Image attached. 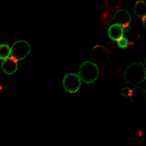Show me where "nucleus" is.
I'll list each match as a JSON object with an SVG mask.
<instances>
[{"label": "nucleus", "instance_id": "f3484780", "mask_svg": "<svg viewBox=\"0 0 146 146\" xmlns=\"http://www.w3.org/2000/svg\"><path fill=\"white\" fill-rule=\"evenodd\" d=\"M141 18V22L143 25L144 27L145 28V15L142 17Z\"/></svg>", "mask_w": 146, "mask_h": 146}, {"label": "nucleus", "instance_id": "39448f33", "mask_svg": "<svg viewBox=\"0 0 146 146\" xmlns=\"http://www.w3.org/2000/svg\"><path fill=\"white\" fill-rule=\"evenodd\" d=\"M113 20L115 23L121 26L124 32L128 33L131 29L130 23L131 16L129 13L125 9H118L113 14Z\"/></svg>", "mask_w": 146, "mask_h": 146}, {"label": "nucleus", "instance_id": "f257e3e1", "mask_svg": "<svg viewBox=\"0 0 146 146\" xmlns=\"http://www.w3.org/2000/svg\"><path fill=\"white\" fill-rule=\"evenodd\" d=\"M146 78V68L141 62H135L128 65L123 72V79L131 86H136L144 82Z\"/></svg>", "mask_w": 146, "mask_h": 146}, {"label": "nucleus", "instance_id": "4468645a", "mask_svg": "<svg viewBox=\"0 0 146 146\" xmlns=\"http://www.w3.org/2000/svg\"><path fill=\"white\" fill-rule=\"evenodd\" d=\"M117 46L120 48H126L128 46V40L123 36L120 38L117 41Z\"/></svg>", "mask_w": 146, "mask_h": 146}, {"label": "nucleus", "instance_id": "7ed1b4c3", "mask_svg": "<svg viewBox=\"0 0 146 146\" xmlns=\"http://www.w3.org/2000/svg\"><path fill=\"white\" fill-rule=\"evenodd\" d=\"M10 48V56L15 58L18 61H21L25 59L30 54L31 46L27 41L19 40L14 42Z\"/></svg>", "mask_w": 146, "mask_h": 146}, {"label": "nucleus", "instance_id": "ddd939ff", "mask_svg": "<svg viewBox=\"0 0 146 146\" xmlns=\"http://www.w3.org/2000/svg\"><path fill=\"white\" fill-rule=\"evenodd\" d=\"M100 18L104 25H109L113 21V15H112L110 11H106L102 13Z\"/></svg>", "mask_w": 146, "mask_h": 146}, {"label": "nucleus", "instance_id": "dca6fc26", "mask_svg": "<svg viewBox=\"0 0 146 146\" xmlns=\"http://www.w3.org/2000/svg\"><path fill=\"white\" fill-rule=\"evenodd\" d=\"M131 90H132L131 88L127 87H124L122 88L121 91V95L123 97H129L131 92Z\"/></svg>", "mask_w": 146, "mask_h": 146}, {"label": "nucleus", "instance_id": "423d86ee", "mask_svg": "<svg viewBox=\"0 0 146 146\" xmlns=\"http://www.w3.org/2000/svg\"><path fill=\"white\" fill-rule=\"evenodd\" d=\"M91 58L97 64H103L107 62L109 58L108 52L103 46L95 45L91 50Z\"/></svg>", "mask_w": 146, "mask_h": 146}, {"label": "nucleus", "instance_id": "1a4fd4ad", "mask_svg": "<svg viewBox=\"0 0 146 146\" xmlns=\"http://www.w3.org/2000/svg\"><path fill=\"white\" fill-rule=\"evenodd\" d=\"M124 30L121 26L117 23H114L110 26L108 30L109 38L113 41L116 42L120 38L124 35Z\"/></svg>", "mask_w": 146, "mask_h": 146}, {"label": "nucleus", "instance_id": "2eb2a0df", "mask_svg": "<svg viewBox=\"0 0 146 146\" xmlns=\"http://www.w3.org/2000/svg\"><path fill=\"white\" fill-rule=\"evenodd\" d=\"M8 79L6 76V74L3 72H0V90H2L6 87L8 84Z\"/></svg>", "mask_w": 146, "mask_h": 146}, {"label": "nucleus", "instance_id": "6e6552de", "mask_svg": "<svg viewBox=\"0 0 146 146\" xmlns=\"http://www.w3.org/2000/svg\"><path fill=\"white\" fill-rule=\"evenodd\" d=\"M18 60L14 57L10 56L8 58L3 60L1 64L2 72L6 75H11L14 74L18 67Z\"/></svg>", "mask_w": 146, "mask_h": 146}, {"label": "nucleus", "instance_id": "0eeeda50", "mask_svg": "<svg viewBox=\"0 0 146 146\" xmlns=\"http://www.w3.org/2000/svg\"><path fill=\"white\" fill-rule=\"evenodd\" d=\"M129 98L135 106H142L146 102V90L144 88L136 87L131 90Z\"/></svg>", "mask_w": 146, "mask_h": 146}, {"label": "nucleus", "instance_id": "9b49d317", "mask_svg": "<svg viewBox=\"0 0 146 146\" xmlns=\"http://www.w3.org/2000/svg\"><path fill=\"white\" fill-rule=\"evenodd\" d=\"M121 5V0H104V7L110 12L118 10Z\"/></svg>", "mask_w": 146, "mask_h": 146}, {"label": "nucleus", "instance_id": "f03ea898", "mask_svg": "<svg viewBox=\"0 0 146 146\" xmlns=\"http://www.w3.org/2000/svg\"><path fill=\"white\" fill-rule=\"evenodd\" d=\"M99 68L96 63L91 61H86L79 67L78 75L81 80L86 84L95 82L99 76Z\"/></svg>", "mask_w": 146, "mask_h": 146}, {"label": "nucleus", "instance_id": "20e7f679", "mask_svg": "<svg viewBox=\"0 0 146 146\" xmlns=\"http://www.w3.org/2000/svg\"><path fill=\"white\" fill-rule=\"evenodd\" d=\"M81 84L82 80L78 74L73 72L66 75L62 81L63 87L70 94L76 93L79 90Z\"/></svg>", "mask_w": 146, "mask_h": 146}, {"label": "nucleus", "instance_id": "9d476101", "mask_svg": "<svg viewBox=\"0 0 146 146\" xmlns=\"http://www.w3.org/2000/svg\"><path fill=\"white\" fill-rule=\"evenodd\" d=\"M133 11L135 14L140 18L145 15L146 13V5L143 0L137 1L133 7Z\"/></svg>", "mask_w": 146, "mask_h": 146}, {"label": "nucleus", "instance_id": "f8f14e48", "mask_svg": "<svg viewBox=\"0 0 146 146\" xmlns=\"http://www.w3.org/2000/svg\"><path fill=\"white\" fill-rule=\"evenodd\" d=\"M11 54L10 46L6 43L0 44V59L5 60L8 58Z\"/></svg>", "mask_w": 146, "mask_h": 146}]
</instances>
